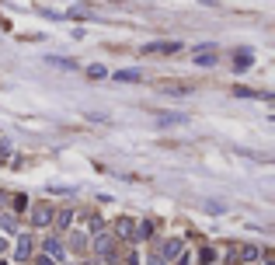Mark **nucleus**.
Wrapping results in <instances>:
<instances>
[{
	"instance_id": "nucleus-2",
	"label": "nucleus",
	"mask_w": 275,
	"mask_h": 265,
	"mask_svg": "<svg viewBox=\"0 0 275 265\" xmlns=\"http://www.w3.org/2000/svg\"><path fill=\"white\" fill-rule=\"evenodd\" d=\"M181 46L178 42H157V46H146V53H178Z\"/></svg>"
},
{
	"instance_id": "nucleus-4",
	"label": "nucleus",
	"mask_w": 275,
	"mask_h": 265,
	"mask_svg": "<svg viewBox=\"0 0 275 265\" xmlns=\"http://www.w3.org/2000/svg\"><path fill=\"white\" fill-rule=\"evenodd\" d=\"M32 255V237H21L18 241V258H28Z\"/></svg>"
},
{
	"instance_id": "nucleus-7",
	"label": "nucleus",
	"mask_w": 275,
	"mask_h": 265,
	"mask_svg": "<svg viewBox=\"0 0 275 265\" xmlns=\"http://www.w3.org/2000/svg\"><path fill=\"white\" fill-rule=\"evenodd\" d=\"M35 224H49V206H39V209H35Z\"/></svg>"
},
{
	"instance_id": "nucleus-8",
	"label": "nucleus",
	"mask_w": 275,
	"mask_h": 265,
	"mask_svg": "<svg viewBox=\"0 0 275 265\" xmlns=\"http://www.w3.org/2000/svg\"><path fill=\"white\" fill-rule=\"evenodd\" d=\"M240 258H244V262H255V258H258V248H244V251H240Z\"/></svg>"
},
{
	"instance_id": "nucleus-3",
	"label": "nucleus",
	"mask_w": 275,
	"mask_h": 265,
	"mask_svg": "<svg viewBox=\"0 0 275 265\" xmlns=\"http://www.w3.org/2000/svg\"><path fill=\"white\" fill-rule=\"evenodd\" d=\"M94 251H98V255H112V237H108V234H101L98 241H94Z\"/></svg>"
},
{
	"instance_id": "nucleus-10",
	"label": "nucleus",
	"mask_w": 275,
	"mask_h": 265,
	"mask_svg": "<svg viewBox=\"0 0 275 265\" xmlns=\"http://www.w3.org/2000/svg\"><path fill=\"white\" fill-rule=\"evenodd\" d=\"M244 67H251V53H247V56H244V53L237 56V70H244Z\"/></svg>"
},
{
	"instance_id": "nucleus-5",
	"label": "nucleus",
	"mask_w": 275,
	"mask_h": 265,
	"mask_svg": "<svg viewBox=\"0 0 275 265\" xmlns=\"http://www.w3.org/2000/svg\"><path fill=\"white\" fill-rule=\"evenodd\" d=\"M42 248H45V255H53V258H59V255H63V251H59V241H53V237H49Z\"/></svg>"
},
{
	"instance_id": "nucleus-9",
	"label": "nucleus",
	"mask_w": 275,
	"mask_h": 265,
	"mask_svg": "<svg viewBox=\"0 0 275 265\" xmlns=\"http://www.w3.org/2000/svg\"><path fill=\"white\" fill-rule=\"evenodd\" d=\"M118 234L129 237V234H133V220H118Z\"/></svg>"
},
{
	"instance_id": "nucleus-1",
	"label": "nucleus",
	"mask_w": 275,
	"mask_h": 265,
	"mask_svg": "<svg viewBox=\"0 0 275 265\" xmlns=\"http://www.w3.org/2000/svg\"><path fill=\"white\" fill-rule=\"evenodd\" d=\"M178 251H181V241H167V245L160 248V258H164V262H171Z\"/></svg>"
},
{
	"instance_id": "nucleus-6",
	"label": "nucleus",
	"mask_w": 275,
	"mask_h": 265,
	"mask_svg": "<svg viewBox=\"0 0 275 265\" xmlns=\"http://www.w3.org/2000/svg\"><path fill=\"white\" fill-rule=\"evenodd\" d=\"M115 80L129 84V80H139V74H136V70H118V74H115Z\"/></svg>"
}]
</instances>
